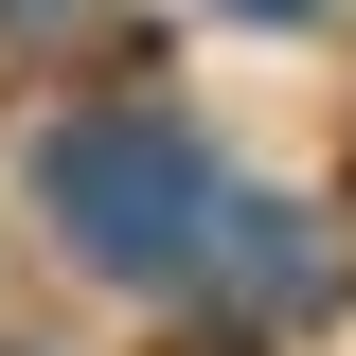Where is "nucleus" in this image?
<instances>
[{
    "mask_svg": "<svg viewBox=\"0 0 356 356\" xmlns=\"http://www.w3.org/2000/svg\"><path fill=\"white\" fill-rule=\"evenodd\" d=\"M36 214L72 232V267H107V285H196L232 178H214V143L161 125V107H89V125L36 143Z\"/></svg>",
    "mask_w": 356,
    "mask_h": 356,
    "instance_id": "f257e3e1",
    "label": "nucleus"
},
{
    "mask_svg": "<svg viewBox=\"0 0 356 356\" xmlns=\"http://www.w3.org/2000/svg\"><path fill=\"white\" fill-rule=\"evenodd\" d=\"M214 250H232V285H250V303H339V232L285 214V196H232Z\"/></svg>",
    "mask_w": 356,
    "mask_h": 356,
    "instance_id": "f03ea898",
    "label": "nucleus"
},
{
    "mask_svg": "<svg viewBox=\"0 0 356 356\" xmlns=\"http://www.w3.org/2000/svg\"><path fill=\"white\" fill-rule=\"evenodd\" d=\"M72 18H89V0H0V36H72Z\"/></svg>",
    "mask_w": 356,
    "mask_h": 356,
    "instance_id": "7ed1b4c3",
    "label": "nucleus"
},
{
    "mask_svg": "<svg viewBox=\"0 0 356 356\" xmlns=\"http://www.w3.org/2000/svg\"><path fill=\"white\" fill-rule=\"evenodd\" d=\"M232 18H321V0H232Z\"/></svg>",
    "mask_w": 356,
    "mask_h": 356,
    "instance_id": "20e7f679",
    "label": "nucleus"
}]
</instances>
